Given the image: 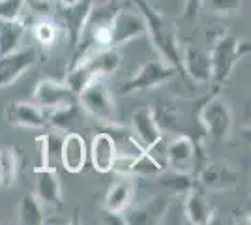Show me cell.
I'll return each mask as SVG.
<instances>
[{
	"instance_id": "6da1fadb",
	"label": "cell",
	"mask_w": 251,
	"mask_h": 225,
	"mask_svg": "<svg viewBox=\"0 0 251 225\" xmlns=\"http://www.w3.org/2000/svg\"><path fill=\"white\" fill-rule=\"evenodd\" d=\"M139 13L143 15L145 25H147V36L150 38L152 45L159 53V58H163L167 64H171L178 74L182 72V47L178 42L176 26L163 17L159 11H156L147 0H133Z\"/></svg>"
},
{
	"instance_id": "7a4b0ae2",
	"label": "cell",
	"mask_w": 251,
	"mask_h": 225,
	"mask_svg": "<svg viewBox=\"0 0 251 225\" xmlns=\"http://www.w3.org/2000/svg\"><path fill=\"white\" fill-rule=\"evenodd\" d=\"M250 40H238L232 34H221L210 51L212 62V81L216 85H223L230 77L234 66L240 62L246 54H250Z\"/></svg>"
},
{
	"instance_id": "3957f363",
	"label": "cell",
	"mask_w": 251,
	"mask_h": 225,
	"mask_svg": "<svg viewBox=\"0 0 251 225\" xmlns=\"http://www.w3.org/2000/svg\"><path fill=\"white\" fill-rule=\"evenodd\" d=\"M77 103L81 105L84 115H90L92 118L103 122V124L120 128L115 96L109 90V86L103 83V79L86 86L83 92L77 96Z\"/></svg>"
},
{
	"instance_id": "277c9868",
	"label": "cell",
	"mask_w": 251,
	"mask_h": 225,
	"mask_svg": "<svg viewBox=\"0 0 251 225\" xmlns=\"http://www.w3.org/2000/svg\"><path fill=\"white\" fill-rule=\"evenodd\" d=\"M178 72L163 58H150L137 68V72L129 81L120 86L122 94H133V92H145L157 86L167 85L171 79H175Z\"/></svg>"
},
{
	"instance_id": "5b68a950",
	"label": "cell",
	"mask_w": 251,
	"mask_h": 225,
	"mask_svg": "<svg viewBox=\"0 0 251 225\" xmlns=\"http://www.w3.org/2000/svg\"><path fill=\"white\" fill-rule=\"evenodd\" d=\"M199 122L214 141L227 139L232 129V122H234L232 109L221 96H212L201 107Z\"/></svg>"
},
{
	"instance_id": "8992f818",
	"label": "cell",
	"mask_w": 251,
	"mask_h": 225,
	"mask_svg": "<svg viewBox=\"0 0 251 225\" xmlns=\"http://www.w3.org/2000/svg\"><path fill=\"white\" fill-rule=\"evenodd\" d=\"M147 34V25L139 10H127L120 8L111 21V36H113V47H120Z\"/></svg>"
},
{
	"instance_id": "52a82bcc",
	"label": "cell",
	"mask_w": 251,
	"mask_h": 225,
	"mask_svg": "<svg viewBox=\"0 0 251 225\" xmlns=\"http://www.w3.org/2000/svg\"><path fill=\"white\" fill-rule=\"evenodd\" d=\"M4 120L15 128H45L49 124V111L34 101H11L4 109Z\"/></svg>"
},
{
	"instance_id": "ba28073f",
	"label": "cell",
	"mask_w": 251,
	"mask_h": 225,
	"mask_svg": "<svg viewBox=\"0 0 251 225\" xmlns=\"http://www.w3.org/2000/svg\"><path fill=\"white\" fill-rule=\"evenodd\" d=\"M32 101L45 111H52V109L75 103L77 96L66 86V83L52 81V79H42V81H38V85L34 88Z\"/></svg>"
},
{
	"instance_id": "9c48e42d",
	"label": "cell",
	"mask_w": 251,
	"mask_h": 225,
	"mask_svg": "<svg viewBox=\"0 0 251 225\" xmlns=\"http://www.w3.org/2000/svg\"><path fill=\"white\" fill-rule=\"evenodd\" d=\"M182 72L197 85H208L212 81V62L210 51L201 45L189 43L182 49Z\"/></svg>"
},
{
	"instance_id": "30bf717a",
	"label": "cell",
	"mask_w": 251,
	"mask_h": 225,
	"mask_svg": "<svg viewBox=\"0 0 251 225\" xmlns=\"http://www.w3.org/2000/svg\"><path fill=\"white\" fill-rule=\"evenodd\" d=\"M129 124H131V129L139 139V145L145 150L156 149L161 141V128L157 124L156 115H154V109L150 105H143V107H137L133 113H131V118H129Z\"/></svg>"
},
{
	"instance_id": "8fae6325",
	"label": "cell",
	"mask_w": 251,
	"mask_h": 225,
	"mask_svg": "<svg viewBox=\"0 0 251 225\" xmlns=\"http://www.w3.org/2000/svg\"><path fill=\"white\" fill-rule=\"evenodd\" d=\"M38 54L32 47H21L10 54L0 56V88L13 85L23 74L36 64Z\"/></svg>"
},
{
	"instance_id": "7c38bea8",
	"label": "cell",
	"mask_w": 251,
	"mask_h": 225,
	"mask_svg": "<svg viewBox=\"0 0 251 225\" xmlns=\"http://www.w3.org/2000/svg\"><path fill=\"white\" fill-rule=\"evenodd\" d=\"M169 210V197L165 195H157V197H150L141 204H129V208L126 210V224H159L163 222V218L167 216Z\"/></svg>"
},
{
	"instance_id": "4fadbf2b",
	"label": "cell",
	"mask_w": 251,
	"mask_h": 225,
	"mask_svg": "<svg viewBox=\"0 0 251 225\" xmlns=\"http://www.w3.org/2000/svg\"><path fill=\"white\" fill-rule=\"evenodd\" d=\"M88 160V149L86 141L77 131H66L62 139V150H60V163L68 173H81Z\"/></svg>"
},
{
	"instance_id": "5bb4252c",
	"label": "cell",
	"mask_w": 251,
	"mask_h": 225,
	"mask_svg": "<svg viewBox=\"0 0 251 225\" xmlns=\"http://www.w3.org/2000/svg\"><path fill=\"white\" fill-rule=\"evenodd\" d=\"M116 156H118V150H116L115 137L111 133H96L90 143V150H88V158L92 161V167L98 173H111L115 167Z\"/></svg>"
},
{
	"instance_id": "9a60e30c",
	"label": "cell",
	"mask_w": 251,
	"mask_h": 225,
	"mask_svg": "<svg viewBox=\"0 0 251 225\" xmlns=\"http://www.w3.org/2000/svg\"><path fill=\"white\" fill-rule=\"evenodd\" d=\"M36 197L47 206H60L62 204V186L56 175V167H36Z\"/></svg>"
},
{
	"instance_id": "2e32d148",
	"label": "cell",
	"mask_w": 251,
	"mask_h": 225,
	"mask_svg": "<svg viewBox=\"0 0 251 225\" xmlns=\"http://www.w3.org/2000/svg\"><path fill=\"white\" fill-rule=\"evenodd\" d=\"M135 197V184L129 176L120 175V178H116L115 182L109 186L107 195H105L103 208L109 214H124L129 208V204H133Z\"/></svg>"
},
{
	"instance_id": "e0dca14e",
	"label": "cell",
	"mask_w": 251,
	"mask_h": 225,
	"mask_svg": "<svg viewBox=\"0 0 251 225\" xmlns=\"http://www.w3.org/2000/svg\"><path fill=\"white\" fill-rule=\"evenodd\" d=\"M238 182V171L236 167H232L225 161H218V163H208L202 173H201V184L212 190V192H223V190H230Z\"/></svg>"
},
{
	"instance_id": "ac0fdd59",
	"label": "cell",
	"mask_w": 251,
	"mask_h": 225,
	"mask_svg": "<svg viewBox=\"0 0 251 225\" xmlns=\"http://www.w3.org/2000/svg\"><path fill=\"white\" fill-rule=\"evenodd\" d=\"M167 165L175 171L191 173L195 163V143L189 135H176L167 145Z\"/></svg>"
},
{
	"instance_id": "d6986e66",
	"label": "cell",
	"mask_w": 251,
	"mask_h": 225,
	"mask_svg": "<svg viewBox=\"0 0 251 225\" xmlns=\"http://www.w3.org/2000/svg\"><path fill=\"white\" fill-rule=\"evenodd\" d=\"M184 216H186L189 224L208 225L214 222L216 210L206 199V195L197 192V188H195V190H191L189 193L184 195Z\"/></svg>"
},
{
	"instance_id": "ffe728a7",
	"label": "cell",
	"mask_w": 251,
	"mask_h": 225,
	"mask_svg": "<svg viewBox=\"0 0 251 225\" xmlns=\"http://www.w3.org/2000/svg\"><path fill=\"white\" fill-rule=\"evenodd\" d=\"M77 62H84L88 66L98 79H105L109 75H113L120 68L122 56L116 51V47H109V49H101V51H92V53L84 54L83 58H79ZM74 62V64H77Z\"/></svg>"
},
{
	"instance_id": "44dd1931",
	"label": "cell",
	"mask_w": 251,
	"mask_h": 225,
	"mask_svg": "<svg viewBox=\"0 0 251 225\" xmlns=\"http://www.w3.org/2000/svg\"><path fill=\"white\" fill-rule=\"evenodd\" d=\"M94 2L96 0H79L72 6H62V19L66 23V28H68L70 42H72L74 49L79 42V36L83 32V26L88 19V13L92 10Z\"/></svg>"
},
{
	"instance_id": "7402d4cb",
	"label": "cell",
	"mask_w": 251,
	"mask_h": 225,
	"mask_svg": "<svg viewBox=\"0 0 251 225\" xmlns=\"http://www.w3.org/2000/svg\"><path fill=\"white\" fill-rule=\"evenodd\" d=\"M23 36H25V21L15 19H0V56L10 54L23 47Z\"/></svg>"
},
{
	"instance_id": "603a6c76",
	"label": "cell",
	"mask_w": 251,
	"mask_h": 225,
	"mask_svg": "<svg viewBox=\"0 0 251 225\" xmlns=\"http://www.w3.org/2000/svg\"><path fill=\"white\" fill-rule=\"evenodd\" d=\"M157 184L169 192H173L175 195H182V197L191 190H195L193 175L186 171H175V169H169V171L163 169L161 173H157Z\"/></svg>"
},
{
	"instance_id": "cb8c5ba5",
	"label": "cell",
	"mask_w": 251,
	"mask_h": 225,
	"mask_svg": "<svg viewBox=\"0 0 251 225\" xmlns=\"http://www.w3.org/2000/svg\"><path fill=\"white\" fill-rule=\"evenodd\" d=\"M83 117L84 111L75 101V103H70V105L49 111V124L52 128H56V131H68L72 128H77L83 122Z\"/></svg>"
},
{
	"instance_id": "d4e9b609",
	"label": "cell",
	"mask_w": 251,
	"mask_h": 225,
	"mask_svg": "<svg viewBox=\"0 0 251 225\" xmlns=\"http://www.w3.org/2000/svg\"><path fill=\"white\" fill-rule=\"evenodd\" d=\"M45 214H43L42 201L34 193H25L19 199L17 208V222L23 225H43Z\"/></svg>"
},
{
	"instance_id": "484cf974",
	"label": "cell",
	"mask_w": 251,
	"mask_h": 225,
	"mask_svg": "<svg viewBox=\"0 0 251 225\" xmlns=\"http://www.w3.org/2000/svg\"><path fill=\"white\" fill-rule=\"evenodd\" d=\"M64 135L60 131H51L45 133L40 139H36L38 149L42 154L43 167H56V161H60V150H62Z\"/></svg>"
},
{
	"instance_id": "4316f807",
	"label": "cell",
	"mask_w": 251,
	"mask_h": 225,
	"mask_svg": "<svg viewBox=\"0 0 251 225\" xmlns=\"http://www.w3.org/2000/svg\"><path fill=\"white\" fill-rule=\"evenodd\" d=\"M96 81H101V79H98L94 75V72L84 64V62H77V64H72L64 83H66V86L74 92L75 96H79L86 86L96 83Z\"/></svg>"
},
{
	"instance_id": "83f0119b",
	"label": "cell",
	"mask_w": 251,
	"mask_h": 225,
	"mask_svg": "<svg viewBox=\"0 0 251 225\" xmlns=\"http://www.w3.org/2000/svg\"><path fill=\"white\" fill-rule=\"evenodd\" d=\"M19 160L11 147H0V188H11L17 178Z\"/></svg>"
},
{
	"instance_id": "f1b7e54d",
	"label": "cell",
	"mask_w": 251,
	"mask_h": 225,
	"mask_svg": "<svg viewBox=\"0 0 251 225\" xmlns=\"http://www.w3.org/2000/svg\"><path fill=\"white\" fill-rule=\"evenodd\" d=\"M32 32H34V38L38 40V43H42L43 47H51L58 40L60 26L52 19H40V21H36Z\"/></svg>"
},
{
	"instance_id": "f546056e",
	"label": "cell",
	"mask_w": 251,
	"mask_h": 225,
	"mask_svg": "<svg viewBox=\"0 0 251 225\" xmlns=\"http://www.w3.org/2000/svg\"><path fill=\"white\" fill-rule=\"evenodd\" d=\"M26 8V0H0V19H23V11Z\"/></svg>"
},
{
	"instance_id": "4dcf8cb0",
	"label": "cell",
	"mask_w": 251,
	"mask_h": 225,
	"mask_svg": "<svg viewBox=\"0 0 251 225\" xmlns=\"http://www.w3.org/2000/svg\"><path fill=\"white\" fill-rule=\"evenodd\" d=\"M204 4L216 15H236L242 8V0H204Z\"/></svg>"
},
{
	"instance_id": "1f68e13d",
	"label": "cell",
	"mask_w": 251,
	"mask_h": 225,
	"mask_svg": "<svg viewBox=\"0 0 251 225\" xmlns=\"http://www.w3.org/2000/svg\"><path fill=\"white\" fill-rule=\"evenodd\" d=\"M204 0H184V17L186 19H195L199 15Z\"/></svg>"
},
{
	"instance_id": "d6a6232c",
	"label": "cell",
	"mask_w": 251,
	"mask_h": 225,
	"mask_svg": "<svg viewBox=\"0 0 251 225\" xmlns=\"http://www.w3.org/2000/svg\"><path fill=\"white\" fill-rule=\"evenodd\" d=\"M32 4H34V6H38L40 10H47V8H49V4H51V0H32Z\"/></svg>"
},
{
	"instance_id": "836d02e7",
	"label": "cell",
	"mask_w": 251,
	"mask_h": 225,
	"mask_svg": "<svg viewBox=\"0 0 251 225\" xmlns=\"http://www.w3.org/2000/svg\"><path fill=\"white\" fill-rule=\"evenodd\" d=\"M60 2V6H72L75 2H79V0H58Z\"/></svg>"
}]
</instances>
